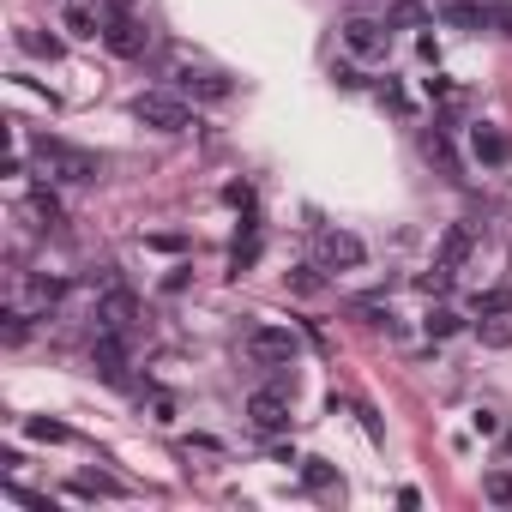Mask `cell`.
Masks as SVG:
<instances>
[{
    "mask_svg": "<svg viewBox=\"0 0 512 512\" xmlns=\"http://www.w3.org/2000/svg\"><path fill=\"white\" fill-rule=\"evenodd\" d=\"M37 163H43L55 181H73V187L103 181V157H97V151H79V145H67V139H37Z\"/></svg>",
    "mask_w": 512,
    "mask_h": 512,
    "instance_id": "obj_1",
    "label": "cell"
},
{
    "mask_svg": "<svg viewBox=\"0 0 512 512\" xmlns=\"http://www.w3.org/2000/svg\"><path fill=\"white\" fill-rule=\"evenodd\" d=\"M103 43H109V55H121V61H139V55H145L151 31H145V19L133 13V0H103Z\"/></svg>",
    "mask_w": 512,
    "mask_h": 512,
    "instance_id": "obj_2",
    "label": "cell"
},
{
    "mask_svg": "<svg viewBox=\"0 0 512 512\" xmlns=\"http://www.w3.org/2000/svg\"><path fill=\"white\" fill-rule=\"evenodd\" d=\"M247 356L266 362V368H290L296 362V332L290 326H253L247 332Z\"/></svg>",
    "mask_w": 512,
    "mask_h": 512,
    "instance_id": "obj_3",
    "label": "cell"
},
{
    "mask_svg": "<svg viewBox=\"0 0 512 512\" xmlns=\"http://www.w3.org/2000/svg\"><path fill=\"white\" fill-rule=\"evenodd\" d=\"M247 422L260 428V434H284L290 428V392L284 386H260L247 398Z\"/></svg>",
    "mask_w": 512,
    "mask_h": 512,
    "instance_id": "obj_4",
    "label": "cell"
},
{
    "mask_svg": "<svg viewBox=\"0 0 512 512\" xmlns=\"http://www.w3.org/2000/svg\"><path fill=\"white\" fill-rule=\"evenodd\" d=\"M133 115H139L145 127H157V133H187V127H193L187 103H175V97H163V91H145V97L133 103Z\"/></svg>",
    "mask_w": 512,
    "mask_h": 512,
    "instance_id": "obj_5",
    "label": "cell"
},
{
    "mask_svg": "<svg viewBox=\"0 0 512 512\" xmlns=\"http://www.w3.org/2000/svg\"><path fill=\"white\" fill-rule=\"evenodd\" d=\"M175 91L193 97V103H223V97H229V79H223L217 67H181V73H175Z\"/></svg>",
    "mask_w": 512,
    "mask_h": 512,
    "instance_id": "obj_6",
    "label": "cell"
},
{
    "mask_svg": "<svg viewBox=\"0 0 512 512\" xmlns=\"http://www.w3.org/2000/svg\"><path fill=\"white\" fill-rule=\"evenodd\" d=\"M362 260H368L362 235H350V229H326V235H320V266H332V272L344 266V272H350V266H362Z\"/></svg>",
    "mask_w": 512,
    "mask_h": 512,
    "instance_id": "obj_7",
    "label": "cell"
},
{
    "mask_svg": "<svg viewBox=\"0 0 512 512\" xmlns=\"http://www.w3.org/2000/svg\"><path fill=\"white\" fill-rule=\"evenodd\" d=\"M91 362H97V374L109 386H127V344H121V332H97L91 338Z\"/></svg>",
    "mask_w": 512,
    "mask_h": 512,
    "instance_id": "obj_8",
    "label": "cell"
},
{
    "mask_svg": "<svg viewBox=\"0 0 512 512\" xmlns=\"http://www.w3.org/2000/svg\"><path fill=\"white\" fill-rule=\"evenodd\" d=\"M470 151H476V163L500 169V163H512V133L494 127V121H476V127H470Z\"/></svg>",
    "mask_w": 512,
    "mask_h": 512,
    "instance_id": "obj_9",
    "label": "cell"
},
{
    "mask_svg": "<svg viewBox=\"0 0 512 512\" xmlns=\"http://www.w3.org/2000/svg\"><path fill=\"white\" fill-rule=\"evenodd\" d=\"M139 320V296L133 290H103L97 302V332H127Z\"/></svg>",
    "mask_w": 512,
    "mask_h": 512,
    "instance_id": "obj_10",
    "label": "cell"
},
{
    "mask_svg": "<svg viewBox=\"0 0 512 512\" xmlns=\"http://www.w3.org/2000/svg\"><path fill=\"white\" fill-rule=\"evenodd\" d=\"M344 43H350V55H386V25L380 19H350L344 25Z\"/></svg>",
    "mask_w": 512,
    "mask_h": 512,
    "instance_id": "obj_11",
    "label": "cell"
},
{
    "mask_svg": "<svg viewBox=\"0 0 512 512\" xmlns=\"http://www.w3.org/2000/svg\"><path fill=\"white\" fill-rule=\"evenodd\" d=\"M25 211H31V217H37V229H49V235H61V229H67V211H61V199H55L49 187H31Z\"/></svg>",
    "mask_w": 512,
    "mask_h": 512,
    "instance_id": "obj_12",
    "label": "cell"
},
{
    "mask_svg": "<svg viewBox=\"0 0 512 512\" xmlns=\"http://www.w3.org/2000/svg\"><path fill=\"white\" fill-rule=\"evenodd\" d=\"M476 338L488 350H512V308H494V314H476Z\"/></svg>",
    "mask_w": 512,
    "mask_h": 512,
    "instance_id": "obj_13",
    "label": "cell"
},
{
    "mask_svg": "<svg viewBox=\"0 0 512 512\" xmlns=\"http://www.w3.org/2000/svg\"><path fill=\"white\" fill-rule=\"evenodd\" d=\"M446 25H452V31H488V25H494V7H482V0H452V7H446Z\"/></svg>",
    "mask_w": 512,
    "mask_h": 512,
    "instance_id": "obj_14",
    "label": "cell"
},
{
    "mask_svg": "<svg viewBox=\"0 0 512 512\" xmlns=\"http://www.w3.org/2000/svg\"><path fill=\"white\" fill-rule=\"evenodd\" d=\"M253 260H260V223L247 217V223H241V235H235V247H229V272L241 278V272H247Z\"/></svg>",
    "mask_w": 512,
    "mask_h": 512,
    "instance_id": "obj_15",
    "label": "cell"
},
{
    "mask_svg": "<svg viewBox=\"0 0 512 512\" xmlns=\"http://www.w3.org/2000/svg\"><path fill=\"white\" fill-rule=\"evenodd\" d=\"M464 260H470V223H452V229L440 235V266H452V272H458Z\"/></svg>",
    "mask_w": 512,
    "mask_h": 512,
    "instance_id": "obj_16",
    "label": "cell"
},
{
    "mask_svg": "<svg viewBox=\"0 0 512 512\" xmlns=\"http://www.w3.org/2000/svg\"><path fill=\"white\" fill-rule=\"evenodd\" d=\"M302 482H308L314 494H332V488H338V464H326V458H302Z\"/></svg>",
    "mask_w": 512,
    "mask_h": 512,
    "instance_id": "obj_17",
    "label": "cell"
},
{
    "mask_svg": "<svg viewBox=\"0 0 512 512\" xmlns=\"http://www.w3.org/2000/svg\"><path fill=\"white\" fill-rule=\"evenodd\" d=\"M61 25H67L73 37H103V19H97L91 7H79V0H73V7H67V13H61Z\"/></svg>",
    "mask_w": 512,
    "mask_h": 512,
    "instance_id": "obj_18",
    "label": "cell"
},
{
    "mask_svg": "<svg viewBox=\"0 0 512 512\" xmlns=\"http://www.w3.org/2000/svg\"><path fill=\"white\" fill-rule=\"evenodd\" d=\"M19 49H25V55H37V61H61V43H55V37H43L37 25H25V31H19Z\"/></svg>",
    "mask_w": 512,
    "mask_h": 512,
    "instance_id": "obj_19",
    "label": "cell"
},
{
    "mask_svg": "<svg viewBox=\"0 0 512 512\" xmlns=\"http://www.w3.org/2000/svg\"><path fill=\"white\" fill-rule=\"evenodd\" d=\"M73 494H79V500H97V494L109 500V494H127V488H121L115 476H79V482H73Z\"/></svg>",
    "mask_w": 512,
    "mask_h": 512,
    "instance_id": "obj_20",
    "label": "cell"
},
{
    "mask_svg": "<svg viewBox=\"0 0 512 512\" xmlns=\"http://www.w3.org/2000/svg\"><path fill=\"white\" fill-rule=\"evenodd\" d=\"M452 278H458V272H452V266H440V260H434V266H428V272H422V278H416V284H422V296H446V290H452Z\"/></svg>",
    "mask_w": 512,
    "mask_h": 512,
    "instance_id": "obj_21",
    "label": "cell"
},
{
    "mask_svg": "<svg viewBox=\"0 0 512 512\" xmlns=\"http://www.w3.org/2000/svg\"><path fill=\"white\" fill-rule=\"evenodd\" d=\"M482 494H488L494 506H512V470H488V482H482Z\"/></svg>",
    "mask_w": 512,
    "mask_h": 512,
    "instance_id": "obj_22",
    "label": "cell"
},
{
    "mask_svg": "<svg viewBox=\"0 0 512 512\" xmlns=\"http://www.w3.org/2000/svg\"><path fill=\"white\" fill-rule=\"evenodd\" d=\"M61 296H67V284H61V278H37V284H31V302H37V308H55Z\"/></svg>",
    "mask_w": 512,
    "mask_h": 512,
    "instance_id": "obj_23",
    "label": "cell"
},
{
    "mask_svg": "<svg viewBox=\"0 0 512 512\" xmlns=\"http://www.w3.org/2000/svg\"><path fill=\"white\" fill-rule=\"evenodd\" d=\"M458 326H464V320H458L452 308H434V314H428V338H452Z\"/></svg>",
    "mask_w": 512,
    "mask_h": 512,
    "instance_id": "obj_24",
    "label": "cell"
},
{
    "mask_svg": "<svg viewBox=\"0 0 512 512\" xmlns=\"http://www.w3.org/2000/svg\"><path fill=\"white\" fill-rule=\"evenodd\" d=\"M290 290H296V296H320V272H314V266H296V272H290Z\"/></svg>",
    "mask_w": 512,
    "mask_h": 512,
    "instance_id": "obj_25",
    "label": "cell"
},
{
    "mask_svg": "<svg viewBox=\"0 0 512 512\" xmlns=\"http://www.w3.org/2000/svg\"><path fill=\"white\" fill-rule=\"evenodd\" d=\"M31 338V314L25 308H7V344H25Z\"/></svg>",
    "mask_w": 512,
    "mask_h": 512,
    "instance_id": "obj_26",
    "label": "cell"
},
{
    "mask_svg": "<svg viewBox=\"0 0 512 512\" xmlns=\"http://www.w3.org/2000/svg\"><path fill=\"white\" fill-rule=\"evenodd\" d=\"M25 428H31V440H67V428H61V422H49V416H31Z\"/></svg>",
    "mask_w": 512,
    "mask_h": 512,
    "instance_id": "obj_27",
    "label": "cell"
},
{
    "mask_svg": "<svg viewBox=\"0 0 512 512\" xmlns=\"http://www.w3.org/2000/svg\"><path fill=\"white\" fill-rule=\"evenodd\" d=\"M380 103H386V109H398V115H404V109H410V97H404V91H398V85H392V79H386V85H380Z\"/></svg>",
    "mask_w": 512,
    "mask_h": 512,
    "instance_id": "obj_28",
    "label": "cell"
},
{
    "mask_svg": "<svg viewBox=\"0 0 512 512\" xmlns=\"http://www.w3.org/2000/svg\"><path fill=\"white\" fill-rule=\"evenodd\" d=\"M223 199H229V205H241V211H247V205H253V187H247V181H229V187H223Z\"/></svg>",
    "mask_w": 512,
    "mask_h": 512,
    "instance_id": "obj_29",
    "label": "cell"
},
{
    "mask_svg": "<svg viewBox=\"0 0 512 512\" xmlns=\"http://www.w3.org/2000/svg\"><path fill=\"white\" fill-rule=\"evenodd\" d=\"M494 308H512V296H506V290H488V296L476 302V314H494Z\"/></svg>",
    "mask_w": 512,
    "mask_h": 512,
    "instance_id": "obj_30",
    "label": "cell"
},
{
    "mask_svg": "<svg viewBox=\"0 0 512 512\" xmlns=\"http://www.w3.org/2000/svg\"><path fill=\"white\" fill-rule=\"evenodd\" d=\"M470 428H476V434H494L500 422H494V410H476V416H470Z\"/></svg>",
    "mask_w": 512,
    "mask_h": 512,
    "instance_id": "obj_31",
    "label": "cell"
},
{
    "mask_svg": "<svg viewBox=\"0 0 512 512\" xmlns=\"http://www.w3.org/2000/svg\"><path fill=\"white\" fill-rule=\"evenodd\" d=\"M494 25H500V31L512 37V0H500V7H494Z\"/></svg>",
    "mask_w": 512,
    "mask_h": 512,
    "instance_id": "obj_32",
    "label": "cell"
}]
</instances>
